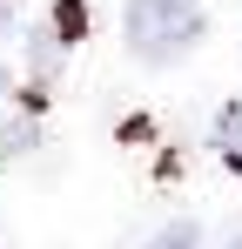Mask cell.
Here are the masks:
<instances>
[{
    "instance_id": "cell-1",
    "label": "cell",
    "mask_w": 242,
    "mask_h": 249,
    "mask_svg": "<svg viewBox=\"0 0 242 249\" xmlns=\"http://www.w3.org/2000/svg\"><path fill=\"white\" fill-rule=\"evenodd\" d=\"M121 34L135 47V61L161 68V61H175L202 41V0H128Z\"/></svg>"
},
{
    "instance_id": "cell-4",
    "label": "cell",
    "mask_w": 242,
    "mask_h": 249,
    "mask_svg": "<svg viewBox=\"0 0 242 249\" xmlns=\"http://www.w3.org/2000/svg\"><path fill=\"white\" fill-rule=\"evenodd\" d=\"M54 34H61V41H81V34H87V7H81V0H61V7H54Z\"/></svg>"
},
{
    "instance_id": "cell-3",
    "label": "cell",
    "mask_w": 242,
    "mask_h": 249,
    "mask_svg": "<svg viewBox=\"0 0 242 249\" xmlns=\"http://www.w3.org/2000/svg\"><path fill=\"white\" fill-rule=\"evenodd\" d=\"M141 249H202V229L189 222V215H182V222H161V229H155V236H148Z\"/></svg>"
},
{
    "instance_id": "cell-2",
    "label": "cell",
    "mask_w": 242,
    "mask_h": 249,
    "mask_svg": "<svg viewBox=\"0 0 242 249\" xmlns=\"http://www.w3.org/2000/svg\"><path fill=\"white\" fill-rule=\"evenodd\" d=\"M215 148H222L229 168H242V101H229V108L215 115Z\"/></svg>"
},
{
    "instance_id": "cell-5",
    "label": "cell",
    "mask_w": 242,
    "mask_h": 249,
    "mask_svg": "<svg viewBox=\"0 0 242 249\" xmlns=\"http://www.w3.org/2000/svg\"><path fill=\"white\" fill-rule=\"evenodd\" d=\"M7 88H14V74H7V68H0V101H7Z\"/></svg>"
},
{
    "instance_id": "cell-6",
    "label": "cell",
    "mask_w": 242,
    "mask_h": 249,
    "mask_svg": "<svg viewBox=\"0 0 242 249\" xmlns=\"http://www.w3.org/2000/svg\"><path fill=\"white\" fill-rule=\"evenodd\" d=\"M222 249H242V229H236V236H229V243H222Z\"/></svg>"
}]
</instances>
